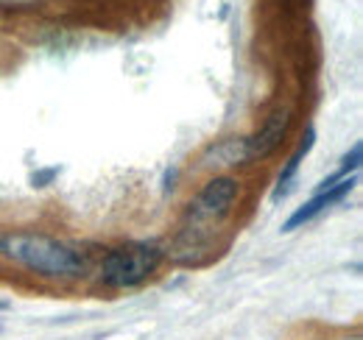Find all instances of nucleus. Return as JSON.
Instances as JSON below:
<instances>
[{
  "instance_id": "nucleus-5",
  "label": "nucleus",
  "mask_w": 363,
  "mask_h": 340,
  "mask_svg": "<svg viewBox=\"0 0 363 340\" xmlns=\"http://www.w3.org/2000/svg\"><path fill=\"white\" fill-rule=\"evenodd\" d=\"M288 126H291V109L288 106L272 112V118L266 120V126L260 128L257 134H252V137L243 140L246 159H266V157H272L274 151L279 148V142H282Z\"/></svg>"
},
{
  "instance_id": "nucleus-7",
  "label": "nucleus",
  "mask_w": 363,
  "mask_h": 340,
  "mask_svg": "<svg viewBox=\"0 0 363 340\" xmlns=\"http://www.w3.org/2000/svg\"><path fill=\"white\" fill-rule=\"evenodd\" d=\"M243 159H246L243 140H227V142L216 145V148L204 157V168H213V165H235V162H243Z\"/></svg>"
},
{
  "instance_id": "nucleus-1",
  "label": "nucleus",
  "mask_w": 363,
  "mask_h": 340,
  "mask_svg": "<svg viewBox=\"0 0 363 340\" xmlns=\"http://www.w3.org/2000/svg\"><path fill=\"white\" fill-rule=\"evenodd\" d=\"M0 256L48 279H76L87 271V256L76 246L40 232L0 234Z\"/></svg>"
},
{
  "instance_id": "nucleus-6",
  "label": "nucleus",
  "mask_w": 363,
  "mask_h": 340,
  "mask_svg": "<svg viewBox=\"0 0 363 340\" xmlns=\"http://www.w3.org/2000/svg\"><path fill=\"white\" fill-rule=\"evenodd\" d=\"M313 145H316V128L311 126L305 131V137L299 140V145L294 148V154L288 157V162H285V168L279 170V176H277V187H274L272 193V201H282V198H288V193H291V187H294V178H296V173L302 168V162L308 159V154L313 151Z\"/></svg>"
},
{
  "instance_id": "nucleus-3",
  "label": "nucleus",
  "mask_w": 363,
  "mask_h": 340,
  "mask_svg": "<svg viewBox=\"0 0 363 340\" xmlns=\"http://www.w3.org/2000/svg\"><path fill=\"white\" fill-rule=\"evenodd\" d=\"M162 262V246L140 240L121 249H112L101 262V282L109 288H137L143 285Z\"/></svg>"
},
{
  "instance_id": "nucleus-8",
  "label": "nucleus",
  "mask_w": 363,
  "mask_h": 340,
  "mask_svg": "<svg viewBox=\"0 0 363 340\" xmlns=\"http://www.w3.org/2000/svg\"><path fill=\"white\" fill-rule=\"evenodd\" d=\"M56 173H59V170H56V168L40 170V173H34V176H31V181H34L37 187H45V184H48V181H50V178H53V176H56Z\"/></svg>"
},
{
  "instance_id": "nucleus-2",
  "label": "nucleus",
  "mask_w": 363,
  "mask_h": 340,
  "mask_svg": "<svg viewBox=\"0 0 363 340\" xmlns=\"http://www.w3.org/2000/svg\"><path fill=\"white\" fill-rule=\"evenodd\" d=\"M235 198H238V181L232 176H218L187 204V212L179 226V237L174 246L182 262H193L196 251L210 249V240L216 237L218 226L229 217Z\"/></svg>"
},
{
  "instance_id": "nucleus-4",
  "label": "nucleus",
  "mask_w": 363,
  "mask_h": 340,
  "mask_svg": "<svg viewBox=\"0 0 363 340\" xmlns=\"http://www.w3.org/2000/svg\"><path fill=\"white\" fill-rule=\"evenodd\" d=\"M355 184H358V173L355 176H347V178H341L338 184H333V187H327V190H318L316 196L311 198V201H305L296 212L291 215L288 220H285V226H282V232H294V229H302L305 223H311L313 217L324 212V210H330L333 204H338V201H344L352 190H355Z\"/></svg>"
}]
</instances>
